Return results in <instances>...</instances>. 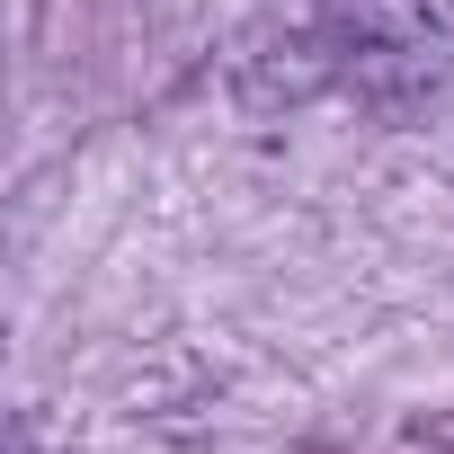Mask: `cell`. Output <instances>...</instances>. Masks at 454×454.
<instances>
[{
  "label": "cell",
  "instance_id": "cell-1",
  "mask_svg": "<svg viewBox=\"0 0 454 454\" xmlns=\"http://www.w3.org/2000/svg\"><path fill=\"white\" fill-rule=\"evenodd\" d=\"M312 36L330 81L383 125L427 116L454 81V0H312Z\"/></svg>",
  "mask_w": 454,
  "mask_h": 454
}]
</instances>
